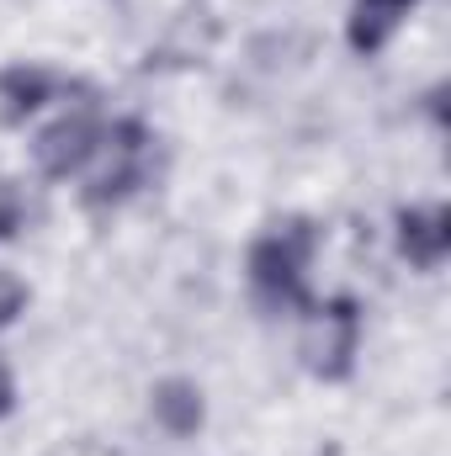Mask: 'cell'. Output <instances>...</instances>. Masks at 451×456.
I'll return each instance as SVG.
<instances>
[{"instance_id":"obj_3","label":"cell","mask_w":451,"mask_h":456,"mask_svg":"<svg viewBox=\"0 0 451 456\" xmlns=\"http://www.w3.org/2000/svg\"><path fill=\"white\" fill-rule=\"evenodd\" d=\"M102 143H107V122L91 112V107H80V112L53 117V122L37 133L32 159H37V170H43V175L70 181V175H80V170L91 165V154H96Z\"/></svg>"},{"instance_id":"obj_5","label":"cell","mask_w":451,"mask_h":456,"mask_svg":"<svg viewBox=\"0 0 451 456\" xmlns=\"http://www.w3.org/2000/svg\"><path fill=\"white\" fill-rule=\"evenodd\" d=\"M451 249V213L447 208H404L398 213V255L420 271H436Z\"/></svg>"},{"instance_id":"obj_8","label":"cell","mask_w":451,"mask_h":456,"mask_svg":"<svg viewBox=\"0 0 451 456\" xmlns=\"http://www.w3.org/2000/svg\"><path fill=\"white\" fill-rule=\"evenodd\" d=\"M53 96V75L37 69V64H11L0 69V102H5V122H21L32 117L43 102Z\"/></svg>"},{"instance_id":"obj_10","label":"cell","mask_w":451,"mask_h":456,"mask_svg":"<svg viewBox=\"0 0 451 456\" xmlns=\"http://www.w3.org/2000/svg\"><path fill=\"white\" fill-rule=\"evenodd\" d=\"M21 308H27V292H21V281H5V276H0V324H11Z\"/></svg>"},{"instance_id":"obj_11","label":"cell","mask_w":451,"mask_h":456,"mask_svg":"<svg viewBox=\"0 0 451 456\" xmlns=\"http://www.w3.org/2000/svg\"><path fill=\"white\" fill-rule=\"evenodd\" d=\"M11 409H16V382H11V366L0 361V419H11Z\"/></svg>"},{"instance_id":"obj_6","label":"cell","mask_w":451,"mask_h":456,"mask_svg":"<svg viewBox=\"0 0 451 456\" xmlns=\"http://www.w3.org/2000/svg\"><path fill=\"white\" fill-rule=\"evenodd\" d=\"M149 409H154L160 430H170V436H197V430H202V419H208L202 387H197V382H186V377H165V382H154Z\"/></svg>"},{"instance_id":"obj_1","label":"cell","mask_w":451,"mask_h":456,"mask_svg":"<svg viewBox=\"0 0 451 456\" xmlns=\"http://www.w3.org/2000/svg\"><path fill=\"white\" fill-rule=\"evenodd\" d=\"M314 244H319V233H314L308 218H287L271 233H260L250 244V281H255V292L266 303H276V308H303L308 314L314 308V297H308Z\"/></svg>"},{"instance_id":"obj_9","label":"cell","mask_w":451,"mask_h":456,"mask_svg":"<svg viewBox=\"0 0 451 456\" xmlns=\"http://www.w3.org/2000/svg\"><path fill=\"white\" fill-rule=\"evenodd\" d=\"M27 224V202L16 191V181H0V239H16Z\"/></svg>"},{"instance_id":"obj_2","label":"cell","mask_w":451,"mask_h":456,"mask_svg":"<svg viewBox=\"0 0 451 456\" xmlns=\"http://www.w3.org/2000/svg\"><path fill=\"white\" fill-rule=\"evenodd\" d=\"M356 345H361V308L356 297H330L308 308V330H303V366L324 382H345L356 366Z\"/></svg>"},{"instance_id":"obj_4","label":"cell","mask_w":451,"mask_h":456,"mask_svg":"<svg viewBox=\"0 0 451 456\" xmlns=\"http://www.w3.org/2000/svg\"><path fill=\"white\" fill-rule=\"evenodd\" d=\"M107 143H112V165L86 186V202L91 208H117L122 197H133L149 175V127L138 117H122L107 127Z\"/></svg>"},{"instance_id":"obj_7","label":"cell","mask_w":451,"mask_h":456,"mask_svg":"<svg viewBox=\"0 0 451 456\" xmlns=\"http://www.w3.org/2000/svg\"><path fill=\"white\" fill-rule=\"evenodd\" d=\"M409 5L414 0H356V11H350V48L356 53H377L398 32Z\"/></svg>"}]
</instances>
